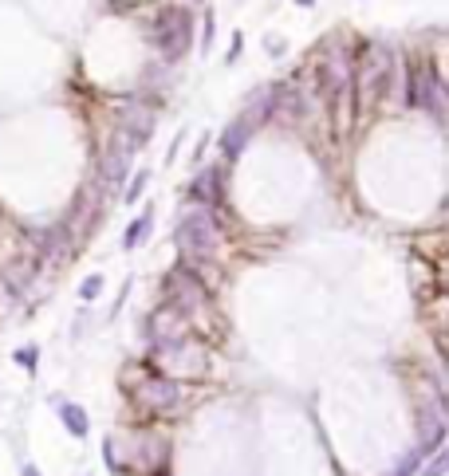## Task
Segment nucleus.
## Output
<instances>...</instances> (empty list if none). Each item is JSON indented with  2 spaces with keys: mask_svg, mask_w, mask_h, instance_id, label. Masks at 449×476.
Instances as JSON below:
<instances>
[{
  "mask_svg": "<svg viewBox=\"0 0 449 476\" xmlns=\"http://www.w3.org/2000/svg\"><path fill=\"white\" fill-rule=\"evenodd\" d=\"M150 225H154V213L146 209V213L138 217V221H130V229L122 232V248H138V244H142L146 232H150Z\"/></svg>",
  "mask_w": 449,
  "mask_h": 476,
  "instance_id": "nucleus-12",
  "label": "nucleus"
},
{
  "mask_svg": "<svg viewBox=\"0 0 449 476\" xmlns=\"http://www.w3.org/2000/svg\"><path fill=\"white\" fill-rule=\"evenodd\" d=\"M221 244V232H217V221H213L209 209H194V213L181 217L178 225V248L186 260H209Z\"/></svg>",
  "mask_w": 449,
  "mask_h": 476,
  "instance_id": "nucleus-1",
  "label": "nucleus"
},
{
  "mask_svg": "<svg viewBox=\"0 0 449 476\" xmlns=\"http://www.w3.org/2000/svg\"><path fill=\"white\" fill-rule=\"evenodd\" d=\"M170 307L178 315H197V311H209V296H205L201 280L186 268L170 272Z\"/></svg>",
  "mask_w": 449,
  "mask_h": 476,
  "instance_id": "nucleus-5",
  "label": "nucleus"
},
{
  "mask_svg": "<svg viewBox=\"0 0 449 476\" xmlns=\"http://www.w3.org/2000/svg\"><path fill=\"white\" fill-rule=\"evenodd\" d=\"M390 63H394V55H390L386 43H366L363 48L359 71H355V87H359V94H363V107H371V102L390 87Z\"/></svg>",
  "mask_w": 449,
  "mask_h": 476,
  "instance_id": "nucleus-2",
  "label": "nucleus"
},
{
  "mask_svg": "<svg viewBox=\"0 0 449 476\" xmlns=\"http://www.w3.org/2000/svg\"><path fill=\"white\" fill-rule=\"evenodd\" d=\"M130 162H134V153L127 150V146L115 138V142L107 146V153H102V162H99V178H102V189H115L127 181V170Z\"/></svg>",
  "mask_w": 449,
  "mask_h": 476,
  "instance_id": "nucleus-7",
  "label": "nucleus"
},
{
  "mask_svg": "<svg viewBox=\"0 0 449 476\" xmlns=\"http://www.w3.org/2000/svg\"><path fill=\"white\" fill-rule=\"evenodd\" d=\"M56 409H60V421L68 426L71 437H87L91 433V421H87V409L75 406V401H56Z\"/></svg>",
  "mask_w": 449,
  "mask_h": 476,
  "instance_id": "nucleus-9",
  "label": "nucleus"
},
{
  "mask_svg": "<svg viewBox=\"0 0 449 476\" xmlns=\"http://www.w3.org/2000/svg\"><path fill=\"white\" fill-rule=\"evenodd\" d=\"M445 468H449V453L438 449V453H433V460H430V465H426L418 476H445Z\"/></svg>",
  "mask_w": 449,
  "mask_h": 476,
  "instance_id": "nucleus-14",
  "label": "nucleus"
},
{
  "mask_svg": "<svg viewBox=\"0 0 449 476\" xmlns=\"http://www.w3.org/2000/svg\"><path fill=\"white\" fill-rule=\"evenodd\" d=\"M418 453H433L441 449V437H445V421H441V406H422V417H418Z\"/></svg>",
  "mask_w": 449,
  "mask_h": 476,
  "instance_id": "nucleus-8",
  "label": "nucleus"
},
{
  "mask_svg": "<svg viewBox=\"0 0 449 476\" xmlns=\"http://www.w3.org/2000/svg\"><path fill=\"white\" fill-rule=\"evenodd\" d=\"M146 181H150V173H134V181L127 185V201H130V205H134V197L146 189Z\"/></svg>",
  "mask_w": 449,
  "mask_h": 476,
  "instance_id": "nucleus-17",
  "label": "nucleus"
},
{
  "mask_svg": "<svg viewBox=\"0 0 449 476\" xmlns=\"http://www.w3.org/2000/svg\"><path fill=\"white\" fill-rule=\"evenodd\" d=\"M36 276V260H9L4 264V288L9 291H24Z\"/></svg>",
  "mask_w": 449,
  "mask_h": 476,
  "instance_id": "nucleus-10",
  "label": "nucleus"
},
{
  "mask_svg": "<svg viewBox=\"0 0 449 476\" xmlns=\"http://www.w3.org/2000/svg\"><path fill=\"white\" fill-rule=\"evenodd\" d=\"M150 134H154V111H150V107H142V102L122 107V114H119V142L127 146L130 153H138L146 142H150Z\"/></svg>",
  "mask_w": 449,
  "mask_h": 476,
  "instance_id": "nucleus-6",
  "label": "nucleus"
},
{
  "mask_svg": "<svg viewBox=\"0 0 449 476\" xmlns=\"http://www.w3.org/2000/svg\"><path fill=\"white\" fill-rule=\"evenodd\" d=\"M20 476H40V468H36V465H24V468H20Z\"/></svg>",
  "mask_w": 449,
  "mask_h": 476,
  "instance_id": "nucleus-19",
  "label": "nucleus"
},
{
  "mask_svg": "<svg viewBox=\"0 0 449 476\" xmlns=\"http://www.w3.org/2000/svg\"><path fill=\"white\" fill-rule=\"evenodd\" d=\"M16 362L32 370V366H36V347H24V350H16Z\"/></svg>",
  "mask_w": 449,
  "mask_h": 476,
  "instance_id": "nucleus-18",
  "label": "nucleus"
},
{
  "mask_svg": "<svg viewBox=\"0 0 449 476\" xmlns=\"http://www.w3.org/2000/svg\"><path fill=\"white\" fill-rule=\"evenodd\" d=\"M130 394H134V401L142 409H150V413H170V409H178V401H181V386H178V378H170V374L138 378V382L130 386Z\"/></svg>",
  "mask_w": 449,
  "mask_h": 476,
  "instance_id": "nucleus-4",
  "label": "nucleus"
},
{
  "mask_svg": "<svg viewBox=\"0 0 449 476\" xmlns=\"http://www.w3.org/2000/svg\"><path fill=\"white\" fill-rule=\"evenodd\" d=\"M217 170H205L201 178L194 181V189H189V193H194V201H217Z\"/></svg>",
  "mask_w": 449,
  "mask_h": 476,
  "instance_id": "nucleus-13",
  "label": "nucleus"
},
{
  "mask_svg": "<svg viewBox=\"0 0 449 476\" xmlns=\"http://www.w3.org/2000/svg\"><path fill=\"white\" fill-rule=\"evenodd\" d=\"M296 4H300V9H312V4H315V0H296Z\"/></svg>",
  "mask_w": 449,
  "mask_h": 476,
  "instance_id": "nucleus-20",
  "label": "nucleus"
},
{
  "mask_svg": "<svg viewBox=\"0 0 449 476\" xmlns=\"http://www.w3.org/2000/svg\"><path fill=\"white\" fill-rule=\"evenodd\" d=\"M272 99H280V102H276V114H280L284 122L304 114V99H300L296 87H280V91H272Z\"/></svg>",
  "mask_w": 449,
  "mask_h": 476,
  "instance_id": "nucleus-11",
  "label": "nucleus"
},
{
  "mask_svg": "<svg viewBox=\"0 0 449 476\" xmlns=\"http://www.w3.org/2000/svg\"><path fill=\"white\" fill-rule=\"evenodd\" d=\"M422 460H426V457H422V453L414 449V453H410V457H406V460H402V465H398V472H394V476H414L418 468H422Z\"/></svg>",
  "mask_w": 449,
  "mask_h": 476,
  "instance_id": "nucleus-15",
  "label": "nucleus"
},
{
  "mask_svg": "<svg viewBox=\"0 0 449 476\" xmlns=\"http://www.w3.org/2000/svg\"><path fill=\"white\" fill-rule=\"evenodd\" d=\"M99 291H102V276H87L83 288H79V296H83V299H95Z\"/></svg>",
  "mask_w": 449,
  "mask_h": 476,
  "instance_id": "nucleus-16",
  "label": "nucleus"
},
{
  "mask_svg": "<svg viewBox=\"0 0 449 476\" xmlns=\"http://www.w3.org/2000/svg\"><path fill=\"white\" fill-rule=\"evenodd\" d=\"M189 40H194V24H189V12L181 9H166L154 24V48L166 55V60H181L189 51Z\"/></svg>",
  "mask_w": 449,
  "mask_h": 476,
  "instance_id": "nucleus-3",
  "label": "nucleus"
}]
</instances>
